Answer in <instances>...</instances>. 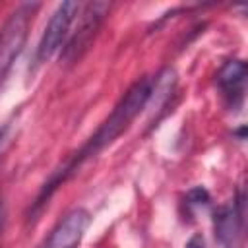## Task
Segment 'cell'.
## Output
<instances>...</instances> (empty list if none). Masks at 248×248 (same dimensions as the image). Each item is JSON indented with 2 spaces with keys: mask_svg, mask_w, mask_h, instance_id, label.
<instances>
[{
  "mask_svg": "<svg viewBox=\"0 0 248 248\" xmlns=\"http://www.w3.org/2000/svg\"><path fill=\"white\" fill-rule=\"evenodd\" d=\"M151 91H153V79L151 78H141V79H138L126 93H124V97L118 101V105L112 108V112L108 114V118L97 128V132L89 138V141L78 151V153H74V157L62 167V169H58L52 176H50V180L43 186V190H41V194H39V198H37V205H41V203H45L50 196H52V192L66 180V178H70L87 159H91V157H95L97 153H101L107 145H110L120 134H124L126 130H128V126L134 122V118L147 107V103H149V99H151Z\"/></svg>",
  "mask_w": 248,
  "mask_h": 248,
  "instance_id": "cell-1",
  "label": "cell"
},
{
  "mask_svg": "<svg viewBox=\"0 0 248 248\" xmlns=\"http://www.w3.org/2000/svg\"><path fill=\"white\" fill-rule=\"evenodd\" d=\"M110 4L107 2H89L83 8H79L78 14V25L70 33V39L66 41L62 48V58L66 62H76L81 58V54L91 46L101 23L105 21L108 14Z\"/></svg>",
  "mask_w": 248,
  "mask_h": 248,
  "instance_id": "cell-2",
  "label": "cell"
},
{
  "mask_svg": "<svg viewBox=\"0 0 248 248\" xmlns=\"http://www.w3.org/2000/svg\"><path fill=\"white\" fill-rule=\"evenodd\" d=\"M29 19H31V6H21L8 17V21L0 31V83L8 76L12 64L16 62V58L19 56L25 45Z\"/></svg>",
  "mask_w": 248,
  "mask_h": 248,
  "instance_id": "cell-3",
  "label": "cell"
},
{
  "mask_svg": "<svg viewBox=\"0 0 248 248\" xmlns=\"http://www.w3.org/2000/svg\"><path fill=\"white\" fill-rule=\"evenodd\" d=\"M79 4L78 2H62L54 14L50 16L45 31H43V37L39 41V46H37V62H46L60 46H64V41L68 39L70 35V27L74 23V19L78 17L79 14Z\"/></svg>",
  "mask_w": 248,
  "mask_h": 248,
  "instance_id": "cell-4",
  "label": "cell"
},
{
  "mask_svg": "<svg viewBox=\"0 0 248 248\" xmlns=\"http://www.w3.org/2000/svg\"><path fill=\"white\" fill-rule=\"evenodd\" d=\"M91 225V213L83 207H76L62 217L39 248H79L85 231Z\"/></svg>",
  "mask_w": 248,
  "mask_h": 248,
  "instance_id": "cell-5",
  "label": "cell"
},
{
  "mask_svg": "<svg viewBox=\"0 0 248 248\" xmlns=\"http://www.w3.org/2000/svg\"><path fill=\"white\" fill-rule=\"evenodd\" d=\"M215 238L223 248H236L242 231V203L238 200H229L219 205L213 213Z\"/></svg>",
  "mask_w": 248,
  "mask_h": 248,
  "instance_id": "cell-6",
  "label": "cell"
},
{
  "mask_svg": "<svg viewBox=\"0 0 248 248\" xmlns=\"http://www.w3.org/2000/svg\"><path fill=\"white\" fill-rule=\"evenodd\" d=\"M244 81H246V64L242 60H231V62H227L219 70V74H217V85H219V89L232 103H234V97L242 99Z\"/></svg>",
  "mask_w": 248,
  "mask_h": 248,
  "instance_id": "cell-7",
  "label": "cell"
},
{
  "mask_svg": "<svg viewBox=\"0 0 248 248\" xmlns=\"http://www.w3.org/2000/svg\"><path fill=\"white\" fill-rule=\"evenodd\" d=\"M186 200H188L186 203H192V205H207V202H209V194H207L205 188L198 186V188H192V190L188 192Z\"/></svg>",
  "mask_w": 248,
  "mask_h": 248,
  "instance_id": "cell-8",
  "label": "cell"
},
{
  "mask_svg": "<svg viewBox=\"0 0 248 248\" xmlns=\"http://www.w3.org/2000/svg\"><path fill=\"white\" fill-rule=\"evenodd\" d=\"M184 248H205V238L203 234H192L188 238V242L184 244Z\"/></svg>",
  "mask_w": 248,
  "mask_h": 248,
  "instance_id": "cell-9",
  "label": "cell"
},
{
  "mask_svg": "<svg viewBox=\"0 0 248 248\" xmlns=\"http://www.w3.org/2000/svg\"><path fill=\"white\" fill-rule=\"evenodd\" d=\"M2 138H4V134H0V143H2Z\"/></svg>",
  "mask_w": 248,
  "mask_h": 248,
  "instance_id": "cell-10",
  "label": "cell"
}]
</instances>
